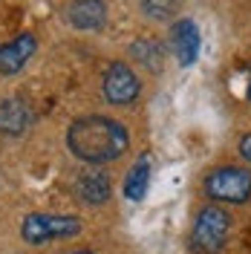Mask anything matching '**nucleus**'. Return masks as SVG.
Masks as SVG:
<instances>
[{"mask_svg": "<svg viewBox=\"0 0 251 254\" xmlns=\"http://www.w3.org/2000/svg\"><path fill=\"white\" fill-rule=\"evenodd\" d=\"M66 147L78 162L98 168L122 159L130 150V133L122 122L93 113V116L75 119L66 127Z\"/></svg>", "mask_w": 251, "mask_h": 254, "instance_id": "f257e3e1", "label": "nucleus"}, {"mask_svg": "<svg viewBox=\"0 0 251 254\" xmlns=\"http://www.w3.org/2000/svg\"><path fill=\"white\" fill-rule=\"evenodd\" d=\"M84 222L75 214H47V211H35L20 220V240L29 246H44L52 240H69L78 237Z\"/></svg>", "mask_w": 251, "mask_h": 254, "instance_id": "f03ea898", "label": "nucleus"}, {"mask_svg": "<svg viewBox=\"0 0 251 254\" xmlns=\"http://www.w3.org/2000/svg\"><path fill=\"white\" fill-rule=\"evenodd\" d=\"M202 190L214 202L243 205V202L251 199V171L240 168V165H220V168L205 174Z\"/></svg>", "mask_w": 251, "mask_h": 254, "instance_id": "7ed1b4c3", "label": "nucleus"}, {"mask_svg": "<svg viewBox=\"0 0 251 254\" xmlns=\"http://www.w3.org/2000/svg\"><path fill=\"white\" fill-rule=\"evenodd\" d=\"M231 234V217L220 205L199 208L196 220L190 225V249L196 254H220Z\"/></svg>", "mask_w": 251, "mask_h": 254, "instance_id": "20e7f679", "label": "nucleus"}, {"mask_svg": "<svg viewBox=\"0 0 251 254\" xmlns=\"http://www.w3.org/2000/svg\"><path fill=\"white\" fill-rule=\"evenodd\" d=\"M101 93H104V98L110 101L113 107H130V104L139 101L141 81L125 61H116V64H110V66L104 69Z\"/></svg>", "mask_w": 251, "mask_h": 254, "instance_id": "39448f33", "label": "nucleus"}, {"mask_svg": "<svg viewBox=\"0 0 251 254\" xmlns=\"http://www.w3.org/2000/svg\"><path fill=\"white\" fill-rule=\"evenodd\" d=\"M171 52L179 66H193L202 52V35L190 17H179L171 26Z\"/></svg>", "mask_w": 251, "mask_h": 254, "instance_id": "423d86ee", "label": "nucleus"}, {"mask_svg": "<svg viewBox=\"0 0 251 254\" xmlns=\"http://www.w3.org/2000/svg\"><path fill=\"white\" fill-rule=\"evenodd\" d=\"M38 49V41L32 32H20L12 41L0 44V75H17Z\"/></svg>", "mask_w": 251, "mask_h": 254, "instance_id": "0eeeda50", "label": "nucleus"}, {"mask_svg": "<svg viewBox=\"0 0 251 254\" xmlns=\"http://www.w3.org/2000/svg\"><path fill=\"white\" fill-rule=\"evenodd\" d=\"M63 17L81 32H98L107 23V6L104 0H69L63 6Z\"/></svg>", "mask_w": 251, "mask_h": 254, "instance_id": "6e6552de", "label": "nucleus"}, {"mask_svg": "<svg viewBox=\"0 0 251 254\" xmlns=\"http://www.w3.org/2000/svg\"><path fill=\"white\" fill-rule=\"evenodd\" d=\"M75 196H78L84 205H104L113 196V182L110 176L98 168H87L84 174H78L75 179Z\"/></svg>", "mask_w": 251, "mask_h": 254, "instance_id": "1a4fd4ad", "label": "nucleus"}, {"mask_svg": "<svg viewBox=\"0 0 251 254\" xmlns=\"http://www.w3.org/2000/svg\"><path fill=\"white\" fill-rule=\"evenodd\" d=\"M32 127V110L20 98H3L0 101V136L17 139Z\"/></svg>", "mask_w": 251, "mask_h": 254, "instance_id": "9d476101", "label": "nucleus"}, {"mask_svg": "<svg viewBox=\"0 0 251 254\" xmlns=\"http://www.w3.org/2000/svg\"><path fill=\"white\" fill-rule=\"evenodd\" d=\"M150 174H153V159H150V153H141V156L130 165V171L125 174V182H122V190H125V196L130 202H141V199L147 196Z\"/></svg>", "mask_w": 251, "mask_h": 254, "instance_id": "9b49d317", "label": "nucleus"}, {"mask_svg": "<svg viewBox=\"0 0 251 254\" xmlns=\"http://www.w3.org/2000/svg\"><path fill=\"white\" fill-rule=\"evenodd\" d=\"M130 52L139 58V64H144L150 72H159L162 69V47H159L156 41H139V44H133Z\"/></svg>", "mask_w": 251, "mask_h": 254, "instance_id": "f8f14e48", "label": "nucleus"}, {"mask_svg": "<svg viewBox=\"0 0 251 254\" xmlns=\"http://www.w3.org/2000/svg\"><path fill=\"white\" fill-rule=\"evenodd\" d=\"M141 12L153 20H171L179 9H182V0H139Z\"/></svg>", "mask_w": 251, "mask_h": 254, "instance_id": "ddd939ff", "label": "nucleus"}, {"mask_svg": "<svg viewBox=\"0 0 251 254\" xmlns=\"http://www.w3.org/2000/svg\"><path fill=\"white\" fill-rule=\"evenodd\" d=\"M237 150H240V156L246 159L251 165V133H243L240 136V142H237Z\"/></svg>", "mask_w": 251, "mask_h": 254, "instance_id": "4468645a", "label": "nucleus"}, {"mask_svg": "<svg viewBox=\"0 0 251 254\" xmlns=\"http://www.w3.org/2000/svg\"><path fill=\"white\" fill-rule=\"evenodd\" d=\"M69 254H95V252H90V249H78V252H69Z\"/></svg>", "mask_w": 251, "mask_h": 254, "instance_id": "2eb2a0df", "label": "nucleus"}, {"mask_svg": "<svg viewBox=\"0 0 251 254\" xmlns=\"http://www.w3.org/2000/svg\"><path fill=\"white\" fill-rule=\"evenodd\" d=\"M246 98L251 101V75H249V87H246Z\"/></svg>", "mask_w": 251, "mask_h": 254, "instance_id": "dca6fc26", "label": "nucleus"}]
</instances>
